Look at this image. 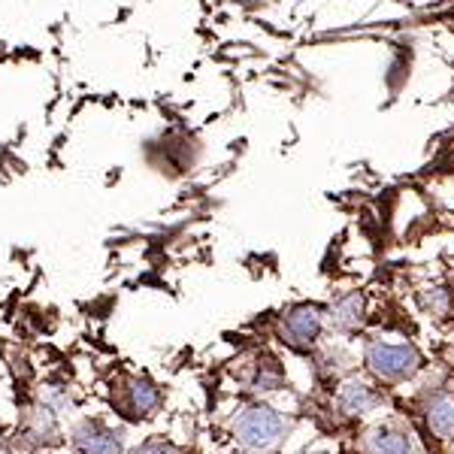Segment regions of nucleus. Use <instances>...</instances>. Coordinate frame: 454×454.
I'll return each mask as SVG.
<instances>
[{"mask_svg": "<svg viewBox=\"0 0 454 454\" xmlns=\"http://www.w3.org/2000/svg\"><path fill=\"white\" fill-rule=\"evenodd\" d=\"M288 434V419L270 406H248L233 421V436L248 454H270Z\"/></svg>", "mask_w": 454, "mask_h": 454, "instance_id": "1", "label": "nucleus"}, {"mask_svg": "<svg viewBox=\"0 0 454 454\" xmlns=\"http://www.w3.org/2000/svg\"><path fill=\"white\" fill-rule=\"evenodd\" d=\"M367 364L379 379H385V382H403V379H409L421 367V355H419V348L409 346V342L372 340L367 342Z\"/></svg>", "mask_w": 454, "mask_h": 454, "instance_id": "2", "label": "nucleus"}, {"mask_svg": "<svg viewBox=\"0 0 454 454\" xmlns=\"http://www.w3.org/2000/svg\"><path fill=\"white\" fill-rule=\"evenodd\" d=\"M160 403H164V394L145 376H128L113 387V406L119 409V415L130 421L152 419L160 409Z\"/></svg>", "mask_w": 454, "mask_h": 454, "instance_id": "3", "label": "nucleus"}, {"mask_svg": "<svg viewBox=\"0 0 454 454\" xmlns=\"http://www.w3.org/2000/svg\"><path fill=\"white\" fill-rule=\"evenodd\" d=\"M70 445L76 454H121L124 430L113 427L104 419H82L70 430Z\"/></svg>", "mask_w": 454, "mask_h": 454, "instance_id": "4", "label": "nucleus"}, {"mask_svg": "<svg viewBox=\"0 0 454 454\" xmlns=\"http://www.w3.org/2000/svg\"><path fill=\"white\" fill-rule=\"evenodd\" d=\"M325 327V315L318 306H294L288 315H282L279 333L291 348H309L321 336Z\"/></svg>", "mask_w": 454, "mask_h": 454, "instance_id": "5", "label": "nucleus"}, {"mask_svg": "<svg viewBox=\"0 0 454 454\" xmlns=\"http://www.w3.org/2000/svg\"><path fill=\"white\" fill-rule=\"evenodd\" d=\"M412 439H409L403 430L391 427V424H382L367 436V454H412Z\"/></svg>", "mask_w": 454, "mask_h": 454, "instance_id": "6", "label": "nucleus"}, {"mask_svg": "<svg viewBox=\"0 0 454 454\" xmlns=\"http://www.w3.org/2000/svg\"><path fill=\"white\" fill-rule=\"evenodd\" d=\"M376 406H382V394H376L370 385H364V382H348L340 391V409L348 415H364Z\"/></svg>", "mask_w": 454, "mask_h": 454, "instance_id": "7", "label": "nucleus"}, {"mask_svg": "<svg viewBox=\"0 0 454 454\" xmlns=\"http://www.w3.org/2000/svg\"><path fill=\"white\" fill-rule=\"evenodd\" d=\"M427 424L439 439L454 436V397L451 394H439L427 406Z\"/></svg>", "mask_w": 454, "mask_h": 454, "instance_id": "8", "label": "nucleus"}, {"mask_svg": "<svg viewBox=\"0 0 454 454\" xmlns=\"http://www.w3.org/2000/svg\"><path fill=\"white\" fill-rule=\"evenodd\" d=\"M331 318H333L340 327H355L357 321H361V297H357V294L342 297L340 303L333 306V315H331Z\"/></svg>", "mask_w": 454, "mask_h": 454, "instance_id": "9", "label": "nucleus"}, {"mask_svg": "<svg viewBox=\"0 0 454 454\" xmlns=\"http://www.w3.org/2000/svg\"><path fill=\"white\" fill-rule=\"evenodd\" d=\"M130 454H185V451L176 449V445L167 442V439H145L140 449H134Z\"/></svg>", "mask_w": 454, "mask_h": 454, "instance_id": "10", "label": "nucleus"}, {"mask_svg": "<svg viewBox=\"0 0 454 454\" xmlns=\"http://www.w3.org/2000/svg\"><path fill=\"white\" fill-rule=\"evenodd\" d=\"M303 454H325V451H303Z\"/></svg>", "mask_w": 454, "mask_h": 454, "instance_id": "11", "label": "nucleus"}]
</instances>
